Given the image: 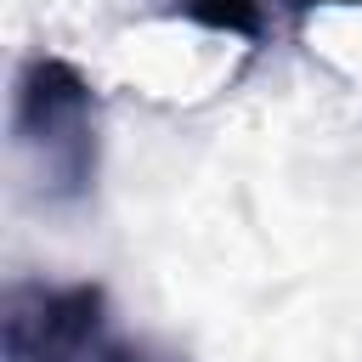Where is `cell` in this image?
Here are the masks:
<instances>
[{
    "label": "cell",
    "instance_id": "3957f363",
    "mask_svg": "<svg viewBox=\"0 0 362 362\" xmlns=\"http://www.w3.org/2000/svg\"><path fill=\"white\" fill-rule=\"evenodd\" d=\"M170 17H187L192 28H209V34H232L243 45H260L266 40V0H164Z\"/></svg>",
    "mask_w": 362,
    "mask_h": 362
},
{
    "label": "cell",
    "instance_id": "277c9868",
    "mask_svg": "<svg viewBox=\"0 0 362 362\" xmlns=\"http://www.w3.org/2000/svg\"><path fill=\"white\" fill-rule=\"evenodd\" d=\"M96 362H187V356H175V351H164V345H153V339H119V334H113Z\"/></svg>",
    "mask_w": 362,
    "mask_h": 362
},
{
    "label": "cell",
    "instance_id": "5b68a950",
    "mask_svg": "<svg viewBox=\"0 0 362 362\" xmlns=\"http://www.w3.org/2000/svg\"><path fill=\"white\" fill-rule=\"evenodd\" d=\"M294 17H311V11H322V6H362V0H283Z\"/></svg>",
    "mask_w": 362,
    "mask_h": 362
},
{
    "label": "cell",
    "instance_id": "7a4b0ae2",
    "mask_svg": "<svg viewBox=\"0 0 362 362\" xmlns=\"http://www.w3.org/2000/svg\"><path fill=\"white\" fill-rule=\"evenodd\" d=\"M107 339L113 328L102 283L17 277L0 294V362H96Z\"/></svg>",
    "mask_w": 362,
    "mask_h": 362
},
{
    "label": "cell",
    "instance_id": "6da1fadb",
    "mask_svg": "<svg viewBox=\"0 0 362 362\" xmlns=\"http://www.w3.org/2000/svg\"><path fill=\"white\" fill-rule=\"evenodd\" d=\"M11 153L34 181V198L74 209L102 175V96L57 51H28L11 79Z\"/></svg>",
    "mask_w": 362,
    "mask_h": 362
}]
</instances>
